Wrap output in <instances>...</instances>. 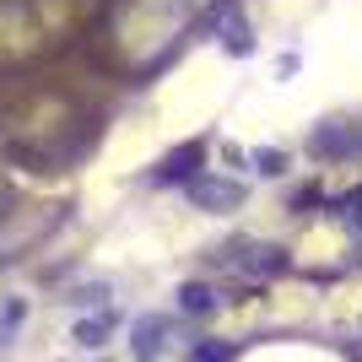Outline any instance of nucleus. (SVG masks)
<instances>
[{
	"label": "nucleus",
	"mask_w": 362,
	"mask_h": 362,
	"mask_svg": "<svg viewBox=\"0 0 362 362\" xmlns=\"http://www.w3.org/2000/svg\"><path fill=\"white\" fill-rule=\"evenodd\" d=\"M114 335V314H98V319H81L76 325V346H87V351H98Z\"/></svg>",
	"instance_id": "obj_6"
},
{
	"label": "nucleus",
	"mask_w": 362,
	"mask_h": 362,
	"mask_svg": "<svg viewBox=\"0 0 362 362\" xmlns=\"http://www.w3.org/2000/svg\"><path fill=\"white\" fill-rule=\"evenodd\" d=\"M184 189H189V200H195L200 211H238V206H243V184L222 179V173H206V168H200Z\"/></svg>",
	"instance_id": "obj_2"
},
{
	"label": "nucleus",
	"mask_w": 362,
	"mask_h": 362,
	"mask_svg": "<svg viewBox=\"0 0 362 362\" xmlns=\"http://www.w3.org/2000/svg\"><path fill=\"white\" fill-rule=\"evenodd\" d=\"M189 362H233V346H222V341H200Z\"/></svg>",
	"instance_id": "obj_10"
},
{
	"label": "nucleus",
	"mask_w": 362,
	"mask_h": 362,
	"mask_svg": "<svg viewBox=\"0 0 362 362\" xmlns=\"http://www.w3.org/2000/svg\"><path fill=\"white\" fill-rule=\"evenodd\" d=\"M179 308H184V314H211L216 292L206 287V281H184V287H179Z\"/></svg>",
	"instance_id": "obj_7"
},
{
	"label": "nucleus",
	"mask_w": 362,
	"mask_h": 362,
	"mask_svg": "<svg viewBox=\"0 0 362 362\" xmlns=\"http://www.w3.org/2000/svg\"><path fill=\"white\" fill-rule=\"evenodd\" d=\"M222 265H233L238 276H255V281H271V276L287 271V249H276V243H259V238H238V243H227Z\"/></svg>",
	"instance_id": "obj_1"
},
{
	"label": "nucleus",
	"mask_w": 362,
	"mask_h": 362,
	"mask_svg": "<svg viewBox=\"0 0 362 362\" xmlns=\"http://www.w3.org/2000/svg\"><path fill=\"white\" fill-rule=\"evenodd\" d=\"M222 49L227 54H233V60H249V54H255V22H249V16H227L222 22Z\"/></svg>",
	"instance_id": "obj_5"
},
{
	"label": "nucleus",
	"mask_w": 362,
	"mask_h": 362,
	"mask_svg": "<svg viewBox=\"0 0 362 362\" xmlns=\"http://www.w3.org/2000/svg\"><path fill=\"white\" fill-rule=\"evenodd\" d=\"M168 341H173V319H163V314H141L136 330H130V351H136V362H157L168 351Z\"/></svg>",
	"instance_id": "obj_3"
},
{
	"label": "nucleus",
	"mask_w": 362,
	"mask_h": 362,
	"mask_svg": "<svg viewBox=\"0 0 362 362\" xmlns=\"http://www.w3.org/2000/svg\"><path fill=\"white\" fill-rule=\"evenodd\" d=\"M200 163H206V141H184L179 151L163 157V168L151 173V184H189L200 173Z\"/></svg>",
	"instance_id": "obj_4"
},
{
	"label": "nucleus",
	"mask_w": 362,
	"mask_h": 362,
	"mask_svg": "<svg viewBox=\"0 0 362 362\" xmlns=\"http://www.w3.org/2000/svg\"><path fill=\"white\" fill-rule=\"evenodd\" d=\"M249 157H255L259 173H271V179H276V173H287V151H276V146H259V151H249Z\"/></svg>",
	"instance_id": "obj_8"
},
{
	"label": "nucleus",
	"mask_w": 362,
	"mask_h": 362,
	"mask_svg": "<svg viewBox=\"0 0 362 362\" xmlns=\"http://www.w3.org/2000/svg\"><path fill=\"white\" fill-rule=\"evenodd\" d=\"M341 222H346L351 233H362V189H351V195L341 200Z\"/></svg>",
	"instance_id": "obj_9"
}]
</instances>
